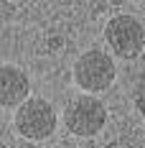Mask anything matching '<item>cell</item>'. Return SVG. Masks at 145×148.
Listing matches in <instances>:
<instances>
[{
	"instance_id": "3",
	"label": "cell",
	"mask_w": 145,
	"mask_h": 148,
	"mask_svg": "<svg viewBox=\"0 0 145 148\" xmlns=\"http://www.w3.org/2000/svg\"><path fill=\"white\" fill-rule=\"evenodd\" d=\"M61 120L69 133L79 138H92L107 125V107L94 95H79L66 102Z\"/></svg>"
},
{
	"instance_id": "2",
	"label": "cell",
	"mask_w": 145,
	"mask_h": 148,
	"mask_svg": "<svg viewBox=\"0 0 145 148\" xmlns=\"http://www.w3.org/2000/svg\"><path fill=\"white\" fill-rule=\"evenodd\" d=\"M104 44L115 59H138L145 49V26L130 13H120L104 26Z\"/></svg>"
},
{
	"instance_id": "1",
	"label": "cell",
	"mask_w": 145,
	"mask_h": 148,
	"mask_svg": "<svg viewBox=\"0 0 145 148\" xmlns=\"http://www.w3.org/2000/svg\"><path fill=\"white\" fill-rule=\"evenodd\" d=\"M71 77H74V84L79 89H84L87 95L104 92L112 87V82L117 77L115 59L102 49H89L74 61Z\"/></svg>"
},
{
	"instance_id": "5",
	"label": "cell",
	"mask_w": 145,
	"mask_h": 148,
	"mask_svg": "<svg viewBox=\"0 0 145 148\" xmlns=\"http://www.w3.org/2000/svg\"><path fill=\"white\" fill-rule=\"evenodd\" d=\"M31 95V79L13 64L0 66V107H20Z\"/></svg>"
},
{
	"instance_id": "4",
	"label": "cell",
	"mask_w": 145,
	"mask_h": 148,
	"mask_svg": "<svg viewBox=\"0 0 145 148\" xmlns=\"http://www.w3.org/2000/svg\"><path fill=\"white\" fill-rule=\"evenodd\" d=\"M59 128L54 105L44 97H28L15 110V130L28 140H46Z\"/></svg>"
}]
</instances>
